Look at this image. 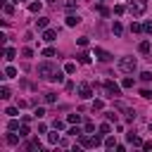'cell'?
I'll return each instance as SVG.
<instances>
[{
  "instance_id": "cell-1",
  "label": "cell",
  "mask_w": 152,
  "mask_h": 152,
  "mask_svg": "<svg viewBox=\"0 0 152 152\" xmlns=\"http://www.w3.org/2000/svg\"><path fill=\"white\" fill-rule=\"evenodd\" d=\"M55 74H57V66H55L50 59L38 64V76H40V78H45V81H52V76H55Z\"/></svg>"
},
{
  "instance_id": "cell-2",
  "label": "cell",
  "mask_w": 152,
  "mask_h": 152,
  "mask_svg": "<svg viewBox=\"0 0 152 152\" xmlns=\"http://www.w3.org/2000/svg\"><path fill=\"white\" fill-rule=\"evenodd\" d=\"M119 69H121L124 74H133V71L138 69V62H135V57H131V55L121 57V59H119Z\"/></svg>"
},
{
  "instance_id": "cell-3",
  "label": "cell",
  "mask_w": 152,
  "mask_h": 152,
  "mask_svg": "<svg viewBox=\"0 0 152 152\" xmlns=\"http://www.w3.org/2000/svg\"><path fill=\"white\" fill-rule=\"evenodd\" d=\"M147 10V0H128V12L133 17H142Z\"/></svg>"
},
{
  "instance_id": "cell-4",
  "label": "cell",
  "mask_w": 152,
  "mask_h": 152,
  "mask_svg": "<svg viewBox=\"0 0 152 152\" xmlns=\"http://www.w3.org/2000/svg\"><path fill=\"white\" fill-rule=\"evenodd\" d=\"M102 93H104V97H119V95H121V86L114 83V81H104Z\"/></svg>"
},
{
  "instance_id": "cell-5",
  "label": "cell",
  "mask_w": 152,
  "mask_h": 152,
  "mask_svg": "<svg viewBox=\"0 0 152 152\" xmlns=\"http://www.w3.org/2000/svg\"><path fill=\"white\" fill-rule=\"evenodd\" d=\"M93 95V86L90 83H78V97L81 100H88Z\"/></svg>"
},
{
  "instance_id": "cell-6",
  "label": "cell",
  "mask_w": 152,
  "mask_h": 152,
  "mask_svg": "<svg viewBox=\"0 0 152 152\" xmlns=\"http://www.w3.org/2000/svg\"><path fill=\"white\" fill-rule=\"evenodd\" d=\"M126 140H128L131 145H135V147H142V138L135 135V131H128V133H126Z\"/></svg>"
},
{
  "instance_id": "cell-7",
  "label": "cell",
  "mask_w": 152,
  "mask_h": 152,
  "mask_svg": "<svg viewBox=\"0 0 152 152\" xmlns=\"http://www.w3.org/2000/svg\"><path fill=\"white\" fill-rule=\"evenodd\" d=\"M95 57H97L100 62H112V55H109L107 50H102V48H95Z\"/></svg>"
},
{
  "instance_id": "cell-8",
  "label": "cell",
  "mask_w": 152,
  "mask_h": 152,
  "mask_svg": "<svg viewBox=\"0 0 152 152\" xmlns=\"http://www.w3.org/2000/svg\"><path fill=\"white\" fill-rule=\"evenodd\" d=\"M55 38H57V31L55 28H43V40L45 43H52Z\"/></svg>"
},
{
  "instance_id": "cell-9",
  "label": "cell",
  "mask_w": 152,
  "mask_h": 152,
  "mask_svg": "<svg viewBox=\"0 0 152 152\" xmlns=\"http://www.w3.org/2000/svg\"><path fill=\"white\" fill-rule=\"evenodd\" d=\"M24 150H26V152H33V150H40V140H38V138H31V140H28V142L24 145Z\"/></svg>"
},
{
  "instance_id": "cell-10",
  "label": "cell",
  "mask_w": 152,
  "mask_h": 152,
  "mask_svg": "<svg viewBox=\"0 0 152 152\" xmlns=\"http://www.w3.org/2000/svg\"><path fill=\"white\" fill-rule=\"evenodd\" d=\"M150 50H152V43H150V40H142V43L138 45V52H140V55H147Z\"/></svg>"
},
{
  "instance_id": "cell-11",
  "label": "cell",
  "mask_w": 152,
  "mask_h": 152,
  "mask_svg": "<svg viewBox=\"0 0 152 152\" xmlns=\"http://www.w3.org/2000/svg\"><path fill=\"white\" fill-rule=\"evenodd\" d=\"M48 142H50V145H59V142H62V138H59L57 128H55V133H48Z\"/></svg>"
},
{
  "instance_id": "cell-12",
  "label": "cell",
  "mask_w": 152,
  "mask_h": 152,
  "mask_svg": "<svg viewBox=\"0 0 152 152\" xmlns=\"http://www.w3.org/2000/svg\"><path fill=\"white\" fill-rule=\"evenodd\" d=\"M104 147L107 150H116V138L114 135H104Z\"/></svg>"
},
{
  "instance_id": "cell-13",
  "label": "cell",
  "mask_w": 152,
  "mask_h": 152,
  "mask_svg": "<svg viewBox=\"0 0 152 152\" xmlns=\"http://www.w3.org/2000/svg\"><path fill=\"white\" fill-rule=\"evenodd\" d=\"M76 62H78V64H90V55H88V52H78V55H76Z\"/></svg>"
},
{
  "instance_id": "cell-14",
  "label": "cell",
  "mask_w": 152,
  "mask_h": 152,
  "mask_svg": "<svg viewBox=\"0 0 152 152\" xmlns=\"http://www.w3.org/2000/svg\"><path fill=\"white\" fill-rule=\"evenodd\" d=\"M76 24H81V17L78 14H69L66 17V26H76Z\"/></svg>"
},
{
  "instance_id": "cell-15",
  "label": "cell",
  "mask_w": 152,
  "mask_h": 152,
  "mask_svg": "<svg viewBox=\"0 0 152 152\" xmlns=\"http://www.w3.org/2000/svg\"><path fill=\"white\" fill-rule=\"evenodd\" d=\"M19 138H21V135H17V133H7L5 140H7V145H19Z\"/></svg>"
},
{
  "instance_id": "cell-16",
  "label": "cell",
  "mask_w": 152,
  "mask_h": 152,
  "mask_svg": "<svg viewBox=\"0 0 152 152\" xmlns=\"http://www.w3.org/2000/svg\"><path fill=\"white\" fill-rule=\"evenodd\" d=\"M48 24H50L48 17H38V19H36V26H38V28H48Z\"/></svg>"
},
{
  "instance_id": "cell-17",
  "label": "cell",
  "mask_w": 152,
  "mask_h": 152,
  "mask_svg": "<svg viewBox=\"0 0 152 152\" xmlns=\"http://www.w3.org/2000/svg\"><path fill=\"white\" fill-rule=\"evenodd\" d=\"M14 57H17V50H14V48H5V59H7V62H12Z\"/></svg>"
},
{
  "instance_id": "cell-18",
  "label": "cell",
  "mask_w": 152,
  "mask_h": 152,
  "mask_svg": "<svg viewBox=\"0 0 152 152\" xmlns=\"http://www.w3.org/2000/svg\"><path fill=\"white\" fill-rule=\"evenodd\" d=\"M81 121H83L81 114H69V116H66V124H81Z\"/></svg>"
},
{
  "instance_id": "cell-19",
  "label": "cell",
  "mask_w": 152,
  "mask_h": 152,
  "mask_svg": "<svg viewBox=\"0 0 152 152\" xmlns=\"http://www.w3.org/2000/svg\"><path fill=\"white\" fill-rule=\"evenodd\" d=\"M17 74H19V71H17L14 66H7V69H5V78H17Z\"/></svg>"
},
{
  "instance_id": "cell-20",
  "label": "cell",
  "mask_w": 152,
  "mask_h": 152,
  "mask_svg": "<svg viewBox=\"0 0 152 152\" xmlns=\"http://www.w3.org/2000/svg\"><path fill=\"white\" fill-rule=\"evenodd\" d=\"M43 100H45L48 104H52V102H57V93H45V95H43Z\"/></svg>"
},
{
  "instance_id": "cell-21",
  "label": "cell",
  "mask_w": 152,
  "mask_h": 152,
  "mask_svg": "<svg viewBox=\"0 0 152 152\" xmlns=\"http://www.w3.org/2000/svg\"><path fill=\"white\" fill-rule=\"evenodd\" d=\"M40 7H43L40 2H28V12H33V14H38V12H40Z\"/></svg>"
},
{
  "instance_id": "cell-22",
  "label": "cell",
  "mask_w": 152,
  "mask_h": 152,
  "mask_svg": "<svg viewBox=\"0 0 152 152\" xmlns=\"http://www.w3.org/2000/svg\"><path fill=\"white\" fill-rule=\"evenodd\" d=\"M2 12H5L7 17H12V14H14V5H10V2H5V5H2Z\"/></svg>"
},
{
  "instance_id": "cell-23",
  "label": "cell",
  "mask_w": 152,
  "mask_h": 152,
  "mask_svg": "<svg viewBox=\"0 0 152 152\" xmlns=\"http://www.w3.org/2000/svg\"><path fill=\"white\" fill-rule=\"evenodd\" d=\"M112 31H114V36H121V33H124V26H121V21H114Z\"/></svg>"
},
{
  "instance_id": "cell-24",
  "label": "cell",
  "mask_w": 152,
  "mask_h": 152,
  "mask_svg": "<svg viewBox=\"0 0 152 152\" xmlns=\"http://www.w3.org/2000/svg\"><path fill=\"white\" fill-rule=\"evenodd\" d=\"M43 57H59V55H57L55 48H45V50H43Z\"/></svg>"
},
{
  "instance_id": "cell-25",
  "label": "cell",
  "mask_w": 152,
  "mask_h": 152,
  "mask_svg": "<svg viewBox=\"0 0 152 152\" xmlns=\"http://www.w3.org/2000/svg\"><path fill=\"white\" fill-rule=\"evenodd\" d=\"M0 97H2V100H10V97H12V93H10V88H7V86H2V88H0Z\"/></svg>"
},
{
  "instance_id": "cell-26",
  "label": "cell",
  "mask_w": 152,
  "mask_h": 152,
  "mask_svg": "<svg viewBox=\"0 0 152 152\" xmlns=\"http://www.w3.org/2000/svg\"><path fill=\"white\" fill-rule=\"evenodd\" d=\"M7 128H10V131H19L21 126H19V121H17L14 116H12V119H10V124H7Z\"/></svg>"
},
{
  "instance_id": "cell-27",
  "label": "cell",
  "mask_w": 152,
  "mask_h": 152,
  "mask_svg": "<svg viewBox=\"0 0 152 152\" xmlns=\"http://www.w3.org/2000/svg\"><path fill=\"white\" fill-rule=\"evenodd\" d=\"M83 131H86V133H93V131H95V124H93L90 119H86V124H83Z\"/></svg>"
},
{
  "instance_id": "cell-28",
  "label": "cell",
  "mask_w": 152,
  "mask_h": 152,
  "mask_svg": "<svg viewBox=\"0 0 152 152\" xmlns=\"http://www.w3.org/2000/svg\"><path fill=\"white\" fill-rule=\"evenodd\" d=\"M126 10H128L126 5H114V14H116V17H121V14L126 12Z\"/></svg>"
},
{
  "instance_id": "cell-29",
  "label": "cell",
  "mask_w": 152,
  "mask_h": 152,
  "mask_svg": "<svg viewBox=\"0 0 152 152\" xmlns=\"http://www.w3.org/2000/svg\"><path fill=\"white\" fill-rule=\"evenodd\" d=\"M133 83H135V81H133L131 76H126V78L121 81V88H133Z\"/></svg>"
},
{
  "instance_id": "cell-30",
  "label": "cell",
  "mask_w": 152,
  "mask_h": 152,
  "mask_svg": "<svg viewBox=\"0 0 152 152\" xmlns=\"http://www.w3.org/2000/svg\"><path fill=\"white\" fill-rule=\"evenodd\" d=\"M97 131H100L102 135H109V131H112V126H109V124H100V128H97Z\"/></svg>"
},
{
  "instance_id": "cell-31",
  "label": "cell",
  "mask_w": 152,
  "mask_h": 152,
  "mask_svg": "<svg viewBox=\"0 0 152 152\" xmlns=\"http://www.w3.org/2000/svg\"><path fill=\"white\" fill-rule=\"evenodd\" d=\"M19 135H21V138H28V135H31V131H28V126H26V124H21V128H19Z\"/></svg>"
},
{
  "instance_id": "cell-32",
  "label": "cell",
  "mask_w": 152,
  "mask_h": 152,
  "mask_svg": "<svg viewBox=\"0 0 152 152\" xmlns=\"http://www.w3.org/2000/svg\"><path fill=\"white\" fill-rule=\"evenodd\" d=\"M140 31H142V24L133 21V24H131V33H140Z\"/></svg>"
},
{
  "instance_id": "cell-33",
  "label": "cell",
  "mask_w": 152,
  "mask_h": 152,
  "mask_svg": "<svg viewBox=\"0 0 152 152\" xmlns=\"http://www.w3.org/2000/svg\"><path fill=\"white\" fill-rule=\"evenodd\" d=\"M76 43H78V48H86L90 40H88V36H81V38H76Z\"/></svg>"
},
{
  "instance_id": "cell-34",
  "label": "cell",
  "mask_w": 152,
  "mask_h": 152,
  "mask_svg": "<svg viewBox=\"0 0 152 152\" xmlns=\"http://www.w3.org/2000/svg\"><path fill=\"white\" fill-rule=\"evenodd\" d=\"M64 71H66V74H74V71H76V64H74V62H66V64H64Z\"/></svg>"
},
{
  "instance_id": "cell-35",
  "label": "cell",
  "mask_w": 152,
  "mask_h": 152,
  "mask_svg": "<svg viewBox=\"0 0 152 152\" xmlns=\"http://www.w3.org/2000/svg\"><path fill=\"white\" fill-rule=\"evenodd\" d=\"M5 114H7V116H17V114H19V107H7Z\"/></svg>"
},
{
  "instance_id": "cell-36",
  "label": "cell",
  "mask_w": 152,
  "mask_h": 152,
  "mask_svg": "<svg viewBox=\"0 0 152 152\" xmlns=\"http://www.w3.org/2000/svg\"><path fill=\"white\" fill-rule=\"evenodd\" d=\"M52 81H55V83H62V81H64V74H62V71L57 69V74L52 76Z\"/></svg>"
},
{
  "instance_id": "cell-37",
  "label": "cell",
  "mask_w": 152,
  "mask_h": 152,
  "mask_svg": "<svg viewBox=\"0 0 152 152\" xmlns=\"http://www.w3.org/2000/svg\"><path fill=\"white\" fill-rule=\"evenodd\" d=\"M102 107H104V102H102V100H95V102H93V112H100Z\"/></svg>"
},
{
  "instance_id": "cell-38",
  "label": "cell",
  "mask_w": 152,
  "mask_h": 152,
  "mask_svg": "<svg viewBox=\"0 0 152 152\" xmlns=\"http://www.w3.org/2000/svg\"><path fill=\"white\" fill-rule=\"evenodd\" d=\"M64 7H66L69 12H74V10H76V0H66V2H64Z\"/></svg>"
},
{
  "instance_id": "cell-39",
  "label": "cell",
  "mask_w": 152,
  "mask_h": 152,
  "mask_svg": "<svg viewBox=\"0 0 152 152\" xmlns=\"http://www.w3.org/2000/svg\"><path fill=\"white\" fill-rule=\"evenodd\" d=\"M142 31H145L147 36H152V21H145V24H142Z\"/></svg>"
},
{
  "instance_id": "cell-40",
  "label": "cell",
  "mask_w": 152,
  "mask_h": 152,
  "mask_svg": "<svg viewBox=\"0 0 152 152\" xmlns=\"http://www.w3.org/2000/svg\"><path fill=\"white\" fill-rule=\"evenodd\" d=\"M21 57H26V59L33 57V50H31V48H24V50H21Z\"/></svg>"
},
{
  "instance_id": "cell-41",
  "label": "cell",
  "mask_w": 152,
  "mask_h": 152,
  "mask_svg": "<svg viewBox=\"0 0 152 152\" xmlns=\"http://www.w3.org/2000/svg\"><path fill=\"white\" fill-rule=\"evenodd\" d=\"M97 12H100L102 17H109V10H107V7H102V5H97Z\"/></svg>"
},
{
  "instance_id": "cell-42",
  "label": "cell",
  "mask_w": 152,
  "mask_h": 152,
  "mask_svg": "<svg viewBox=\"0 0 152 152\" xmlns=\"http://www.w3.org/2000/svg\"><path fill=\"white\" fill-rule=\"evenodd\" d=\"M104 116H107V121H114L116 124V114L114 112H104Z\"/></svg>"
},
{
  "instance_id": "cell-43",
  "label": "cell",
  "mask_w": 152,
  "mask_h": 152,
  "mask_svg": "<svg viewBox=\"0 0 152 152\" xmlns=\"http://www.w3.org/2000/svg\"><path fill=\"white\" fill-rule=\"evenodd\" d=\"M140 78H142V81H152V74H150V71H142Z\"/></svg>"
},
{
  "instance_id": "cell-44",
  "label": "cell",
  "mask_w": 152,
  "mask_h": 152,
  "mask_svg": "<svg viewBox=\"0 0 152 152\" xmlns=\"http://www.w3.org/2000/svg\"><path fill=\"white\" fill-rule=\"evenodd\" d=\"M52 126H55L57 131H62V128H64V121H59V119H55V124H52Z\"/></svg>"
},
{
  "instance_id": "cell-45",
  "label": "cell",
  "mask_w": 152,
  "mask_h": 152,
  "mask_svg": "<svg viewBox=\"0 0 152 152\" xmlns=\"http://www.w3.org/2000/svg\"><path fill=\"white\" fill-rule=\"evenodd\" d=\"M36 116H38V119H43V116H45V109H40V107H38V109H36Z\"/></svg>"
},
{
  "instance_id": "cell-46",
  "label": "cell",
  "mask_w": 152,
  "mask_h": 152,
  "mask_svg": "<svg viewBox=\"0 0 152 152\" xmlns=\"http://www.w3.org/2000/svg\"><path fill=\"white\" fill-rule=\"evenodd\" d=\"M38 133H48V126L45 124H38Z\"/></svg>"
},
{
  "instance_id": "cell-47",
  "label": "cell",
  "mask_w": 152,
  "mask_h": 152,
  "mask_svg": "<svg viewBox=\"0 0 152 152\" xmlns=\"http://www.w3.org/2000/svg\"><path fill=\"white\" fill-rule=\"evenodd\" d=\"M140 95H142V97H147V100H150V97H152V90H140Z\"/></svg>"
},
{
  "instance_id": "cell-48",
  "label": "cell",
  "mask_w": 152,
  "mask_h": 152,
  "mask_svg": "<svg viewBox=\"0 0 152 152\" xmlns=\"http://www.w3.org/2000/svg\"><path fill=\"white\" fill-rule=\"evenodd\" d=\"M48 2H50L52 7H59V0H48Z\"/></svg>"
},
{
  "instance_id": "cell-49",
  "label": "cell",
  "mask_w": 152,
  "mask_h": 152,
  "mask_svg": "<svg viewBox=\"0 0 152 152\" xmlns=\"http://www.w3.org/2000/svg\"><path fill=\"white\" fill-rule=\"evenodd\" d=\"M150 131H152V124H150Z\"/></svg>"
}]
</instances>
